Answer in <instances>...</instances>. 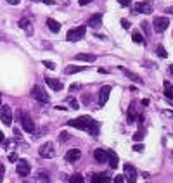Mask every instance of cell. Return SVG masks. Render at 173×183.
Returning a JSON list of instances; mask_svg holds the SVG:
<instances>
[{"label":"cell","mask_w":173,"mask_h":183,"mask_svg":"<svg viewBox=\"0 0 173 183\" xmlns=\"http://www.w3.org/2000/svg\"><path fill=\"white\" fill-rule=\"evenodd\" d=\"M68 126L78 128V130H85V131L90 133L92 137L99 135V123L95 121L92 116H80L76 119H71V121H68Z\"/></svg>","instance_id":"obj_1"},{"label":"cell","mask_w":173,"mask_h":183,"mask_svg":"<svg viewBox=\"0 0 173 183\" xmlns=\"http://www.w3.org/2000/svg\"><path fill=\"white\" fill-rule=\"evenodd\" d=\"M18 118H19L21 124H23V130H24L26 133H33V131H35V123H33V119H31L24 111H18Z\"/></svg>","instance_id":"obj_2"},{"label":"cell","mask_w":173,"mask_h":183,"mask_svg":"<svg viewBox=\"0 0 173 183\" xmlns=\"http://www.w3.org/2000/svg\"><path fill=\"white\" fill-rule=\"evenodd\" d=\"M85 33H87V28H85V26L71 28V30L68 31V35H66V40L68 41H80L83 36H85Z\"/></svg>","instance_id":"obj_3"},{"label":"cell","mask_w":173,"mask_h":183,"mask_svg":"<svg viewBox=\"0 0 173 183\" xmlns=\"http://www.w3.org/2000/svg\"><path fill=\"white\" fill-rule=\"evenodd\" d=\"M31 97H33L35 100H38L40 104H49V102H50V97L47 95V92L43 90L42 86H38V85H35V86H33Z\"/></svg>","instance_id":"obj_4"},{"label":"cell","mask_w":173,"mask_h":183,"mask_svg":"<svg viewBox=\"0 0 173 183\" xmlns=\"http://www.w3.org/2000/svg\"><path fill=\"white\" fill-rule=\"evenodd\" d=\"M16 173L19 174L21 178H26V176L31 173V164L28 163L26 159H18V164H16Z\"/></svg>","instance_id":"obj_5"},{"label":"cell","mask_w":173,"mask_h":183,"mask_svg":"<svg viewBox=\"0 0 173 183\" xmlns=\"http://www.w3.org/2000/svg\"><path fill=\"white\" fill-rule=\"evenodd\" d=\"M133 10H135L137 14H151V12L154 10L153 2H149V0H144V2H137V4L133 5Z\"/></svg>","instance_id":"obj_6"},{"label":"cell","mask_w":173,"mask_h":183,"mask_svg":"<svg viewBox=\"0 0 173 183\" xmlns=\"http://www.w3.org/2000/svg\"><path fill=\"white\" fill-rule=\"evenodd\" d=\"M38 154H40L43 159H52V157L55 155V147H54V143L52 142L43 143L40 147V150H38Z\"/></svg>","instance_id":"obj_7"},{"label":"cell","mask_w":173,"mask_h":183,"mask_svg":"<svg viewBox=\"0 0 173 183\" xmlns=\"http://www.w3.org/2000/svg\"><path fill=\"white\" fill-rule=\"evenodd\" d=\"M0 119L5 126L12 124V109H10V105H0Z\"/></svg>","instance_id":"obj_8"},{"label":"cell","mask_w":173,"mask_h":183,"mask_svg":"<svg viewBox=\"0 0 173 183\" xmlns=\"http://www.w3.org/2000/svg\"><path fill=\"white\" fill-rule=\"evenodd\" d=\"M123 178H126L128 183L137 182V169L133 168L132 164H125V168H123Z\"/></svg>","instance_id":"obj_9"},{"label":"cell","mask_w":173,"mask_h":183,"mask_svg":"<svg viewBox=\"0 0 173 183\" xmlns=\"http://www.w3.org/2000/svg\"><path fill=\"white\" fill-rule=\"evenodd\" d=\"M111 85H104L101 88V92H99V107H102V105H106V102H107V99H109V95H111Z\"/></svg>","instance_id":"obj_10"},{"label":"cell","mask_w":173,"mask_h":183,"mask_svg":"<svg viewBox=\"0 0 173 183\" xmlns=\"http://www.w3.org/2000/svg\"><path fill=\"white\" fill-rule=\"evenodd\" d=\"M153 24H154V30L158 31V33H163V31L170 26V21H168V17H163V16H161V17H156Z\"/></svg>","instance_id":"obj_11"},{"label":"cell","mask_w":173,"mask_h":183,"mask_svg":"<svg viewBox=\"0 0 173 183\" xmlns=\"http://www.w3.org/2000/svg\"><path fill=\"white\" fill-rule=\"evenodd\" d=\"M82 157V150H78V149H69L66 155H64V159L68 161V163H76L78 159Z\"/></svg>","instance_id":"obj_12"},{"label":"cell","mask_w":173,"mask_h":183,"mask_svg":"<svg viewBox=\"0 0 173 183\" xmlns=\"http://www.w3.org/2000/svg\"><path fill=\"white\" fill-rule=\"evenodd\" d=\"M93 159L97 161V163H107V152L106 150H102V149H95L93 150Z\"/></svg>","instance_id":"obj_13"},{"label":"cell","mask_w":173,"mask_h":183,"mask_svg":"<svg viewBox=\"0 0 173 183\" xmlns=\"http://www.w3.org/2000/svg\"><path fill=\"white\" fill-rule=\"evenodd\" d=\"M74 59L76 61H83V62H95L97 61V55H93V54H76Z\"/></svg>","instance_id":"obj_14"},{"label":"cell","mask_w":173,"mask_h":183,"mask_svg":"<svg viewBox=\"0 0 173 183\" xmlns=\"http://www.w3.org/2000/svg\"><path fill=\"white\" fill-rule=\"evenodd\" d=\"M102 24V14H93L90 16V19H88V26L90 28H99Z\"/></svg>","instance_id":"obj_15"},{"label":"cell","mask_w":173,"mask_h":183,"mask_svg":"<svg viewBox=\"0 0 173 183\" xmlns=\"http://www.w3.org/2000/svg\"><path fill=\"white\" fill-rule=\"evenodd\" d=\"M107 163L111 166V169H116L118 168V155L114 150H107Z\"/></svg>","instance_id":"obj_16"},{"label":"cell","mask_w":173,"mask_h":183,"mask_svg":"<svg viewBox=\"0 0 173 183\" xmlns=\"http://www.w3.org/2000/svg\"><path fill=\"white\" fill-rule=\"evenodd\" d=\"M45 83L50 86L52 90H62V83L59 80H54V78H49V76H45Z\"/></svg>","instance_id":"obj_17"},{"label":"cell","mask_w":173,"mask_h":183,"mask_svg":"<svg viewBox=\"0 0 173 183\" xmlns=\"http://www.w3.org/2000/svg\"><path fill=\"white\" fill-rule=\"evenodd\" d=\"M19 28H23V30L26 31V35H28V36L33 35V26H31V23L28 19H21L19 21Z\"/></svg>","instance_id":"obj_18"},{"label":"cell","mask_w":173,"mask_h":183,"mask_svg":"<svg viewBox=\"0 0 173 183\" xmlns=\"http://www.w3.org/2000/svg\"><path fill=\"white\" fill-rule=\"evenodd\" d=\"M47 26H49V30H50L52 33H59V30H61V23H57V21L52 19V17L47 19Z\"/></svg>","instance_id":"obj_19"},{"label":"cell","mask_w":173,"mask_h":183,"mask_svg":"<svg viewBox=\"0 0 173 183\" xmlns=\"http://www.w3.org/2000/svg\"><path fill=\"white\" fill-rule=\"evenodd\" d=\"M87 69V66H68L66 69H64V73L66 74H74V73H82Z\"/></svg>","instance_id":"obj_20"},{"label":"cell","mask_w":173,"mask_h":183,"mask_svg":"<svg viewBox=\"0 0 173 183\" xmlns=\"http://www.w3.org/2000/svg\"><path fill=\"white\" fill-rule=\"evenodd\" d=\"M120 71H123L125 73V74H126V76H128V78H130V80H132V81H135V83H139V85H142V80H140V78H139V76H137V74H135V73H132V71H128V69H125V68H120Z\"/></svg>","instance_id":"obj_21"},{"label":"cell","mask_w":173,"mask_h":183,"mask_svg":"<svg viewBox=\"0 0 173 183\" xmlns=\"http://www.w3.org/2000/svg\"><path fill=\"white\" fill-rule=\"evenodd\" d=\"M135 102H132L130 104V107H128V123H133L135 119H137V112H135Z\"/></svg>","instance_id":"obj_22"},{"label":"cell","mask_w":173,"mask_h":183,"mask_svg":"<svg viewBox=\"0 0 173 183\" xmlns=\"http://www.w3.org/2000/svg\"><path fill=\"white\" fill-rule=\"evenodd\" d=\"M164 97H168V99H172L173 100V85L170 81H164Z\"/></svg>","instance_id":"obj_23"},{"label":"cell","mask_w":173,"mask_h":183,"mask_svg":"<svg viewBox=\"0 0 173 183\" xmlns=\"http://www.w3.org/2000/svg\"><path fill=\"white\" fill-rule=\"evenodd\" d=\"M69 183H85V180H83V176L80 173H74L71 178H69Z\"/></svg>","instance_id":"obj_24"},{"label":"cell","mask_w":173,"mask_h":183,"mask_svg":"<svg viewBox=\"0 0 173 183\" xmlns=\"http://www.w3.org/2000/svg\"><path fill=\"white\" fill-rule=\"evenodd\" d=\"M132 40L135 43H144V36L140 35V31H133L132 33Z\"/></svg>","instance_id":"obj_25"},{"label":"cell","mask_w":173,"mask_h":183,"mask_svg":"<svg viewBox=\"0 0 173 183\" xmlns=\"http://www.w3.org/2000/svg\"><path fill=\"white\" fill-rule=\"evenodd\" d=\"M156 52H158V55H159V57H163V59H166V55H168V52H166V49H164L163 45H158Z\"/></svg>","instance_id":"obj_26"},{"label":"cell","mask_w":173,"mask_h":183,"mask_svg":"<svg viewBox=\"0 0 173 183\" xmlns=\"http://www.w3.org/2000/svg\"><path fill=\"white\" fill-rule=\"evenodd\" d=\"M90 183H102V173H93L92 174Z\"/></svg>","instance_id":"obj_27"},{"label":"cell","mask_w":173,"mask_h":183,"mask_svg":"<svg viewBox=\"0 0 173 183\" xmlns=\"http://www.w3.org/2000/svg\"><path fill=\"white\" fill-rule=\"evenodd\" d=\"M38 182H42V183H50V178L47 176V173H40V174H38Z\"/></svg>","instance_id":"obj_28"},{"label":"cell","mask_w":173,"mask_h":183,"mask_svg":"<svg viewBox=\"0 0 173 183\" xmlns=\"http://www.w3.org/2000/svg\"><path fill=\"white\" fill-rule=\"evenodd\" d=\"M68 104H69V105H71V109H74V111H76V109H78V107H80V105H78V102L74 100V99H73V97H69V99H68Z\"/></svg>","instance_id":"obj_29"},{"label":"cell","mask_w":173,"mask_h":183,"mask_svg":"<svg viewBox=\"0 0 173 183\" xmlns=\"http://www.w3.org/2000/svg\"><path fill=\"white\" fill-rule=\"evenodd\" d=\"M42 64H43L45 68H49V69H55V64L52 61H42Z\"/></svg>","instance_id":"obj_30"},{"label":"cell","mask_w":173,"mask_h":183,"mask_svg":"<svg viewBox=\"0 0 173 183\" xmlns=\"http://www.w3.org/2000/svg\"><path fill=\"white\" fill-rule=\"evenodd\" d=\"M133 150H135V152H142L144 150V143H135V145H133Z\"/></svg>","instance_id":"obj_31"},{"label":"cell","mask_w":173,"mask_h":183,"mask_svg":"<svg viewBox=\"0 0 173 183\" xmlns=\"http://www.w3.org/2000/svg\"><path fill=\"white\" fill-rule=\"evenodd\" d=\"M142 138H144V133L142 131H137L135 135H133V140H135V142H139V140H142Z\"/></svg>","instance_id":"obj_32"},{"label":"cell","mask_w":173,"mask_h":183,"mask_svg":"<svg viewBox=\"0 0 173 183\" xmlns=\"http://www.w3.org/2000/svg\"><path fill=\"white\" fill-rule=\"evenodd\" d=\"M68 137H69V133H68V131H61V135H59V140H61V142H64V140H68Z\"/></svg>","instance_id":"obj_33"},{"label":"cell","mask_w":173,"mask_h":183,"mask_svg":"<svg viewBox=\"0 0 173 183\" xmlns=\"http://www.w3.org/2000/svg\"><path fill=\"white\" fill-rule=\"evenodd\" d=\"M9 161H10V163H16V161H18V154H16V152H10L9 154Z\"/></svg>","instance_id":"obj_34"},{"label":"cell","mask_w":173,"mask_h":183,"mask_svg":"<svg viewBox=\"0 0 173 183\" xmlns=\"http://www.w3.org/2000/svg\"><path fill=\"white\" fill-rule=\"evenodd\" d=\"M111 182V176L107 173H102V183H109Z\"/></svg>","instance_id":"obj_35"},{"label":"cell","mask_w":173,"mask_h":183,"mask_svg":"<svg viewBox=\"0 0 173 183\" xmlns=\"http://www.w3.org/2000/svg\"><path fill=\"white\" fill-rule=\"evenodd\" d=\"M80 88H82V85H80V83H73L71 86H69V90H71V92H74V90H80Z\"/></svg>","instance_id":"obj_36"},{"label":"cell","mask_w":173,"mask_h":183,"mask_svg":"<svg viewBox=\"0 0 173 183\" xmlns=\"http://www.w3.org/2000/svg\"><path fill=\"white\" fill-rule=\"evenodd\" d=\"M121 26L125 28V30H128V28H130V21H128V19H121Z\"/></svg>","instance_id":"obj_37"},{"label":"cell","mask_w":173,"mask_h":183,"mask_svg":"<svg viewBox=\"0 0 173 183\" xmlns=\"http://www.w3.org/2000/svg\"><path fill=\"white\" fill-rule=\"evenodd\" d=\"M4 173H5V168H4V164H0V183L4 182Z\"/></svg>","instance_id":"obj_38"},{"label":"cell","mask_w":173,"mask_h":183,"mask_svg":"<svg viewBox=\"0 0 173 183\" xmlns=\"http://www.w3.org/2000/svg\"><path fill=\"white\" fill-rule=\"evenodd\" d=\"M123 180H125V178H123V174H118V176L114 178V183H123Z\"/></svg>","instance_id":"obj_39"},{"label":"cell","mask_w":173,"mask_h":183,"mask_svg":"<svg viewBox=\"0 0 173 183\" xmlns=\"http://www.w3.org/2000/svg\"><path fill=\"white\" fill-rule=\"evenodd\" d=\"M118 2H120L121 5H130V2H132V0H118Z\"/></svg>","instance_id":"obj_40"},{"label":"cell","mask_w":173,"mask_h":183,"mask_svg":"<svg viewBox=\"0 0 173 183\" xmlns=\"http://www.w3.org/2000/svg\"><path fill=\"white\" fill-rule=\"evenodd\" d=\"M92 0H78V4H80V5H87V4H90Z\"/></svg>","instance_id":"obj_41"},{"label":"cell","mask_w":173,"mask_h":183,"mask_svg":"<svg viewBox=\"0 0 173 183\" xmlns=\"http://www.w3.org/2000/svg\"><path fill=\"white\" fill-rule=\"evenodd\" d=\"M7 2H9L10 5H16V4H19L21 0H7Z\"/></svg>","instance_id":"obj_42"},{"label":"cell","mask_w":173,"mask_h":183,"mask_svg":"<svg viewBox=\"0 0 173 183\" xmlns=\"http://www.w3.org/2000/svg\"><path fill=\"white\" fill-rule=\"evenodd\" d=\"M2 142H4V133L0 131V143H2Z\"/></svg>","instance_id":"obj_43"},{"label":"cell","mask_w":173,"mask_h":183,"mask_svg":"<svg viewBox=\"0 0 173 183\" xmlns=\"http://www.w3.org/2000/svg\"><path fill=\"white\" fill-rule=\"evenodd\" d=\"M168 12H170V14H173V7H170V9H168Z\"/></svg>","instance_id":"obj_44"},{"label":"cell","mask_w":173,"mask_h":183,"mask_svg":"<svg viewBox=\"0 0 173 183\" xmlns=\"http://www.w3.org/2000/svg\"><path fill=\"white\" fill-rule=\"evenodd\" d=\"M0 105H2V93H0Z\"/></svg>","instance_id":"obj_45"},{"label":"cell","mask_w":173,"mask_h":183,"mask_svg":"<svg viewBox=\"0 0 173 183\" xmlns=\"http://www.w3.org/2000/svg\"><path fill=\"white\" fill-rule=\"evenodd\" d=\"M170 71H172V73H173V66H172V68H170Z\"/></svg>","instance_id":"obj_46"},{"label":"cell","mask_w":173,"mask_h":183,"mask_svg":"<svg viewBox=\"0 0 173 183\" xmlns=\"http://www.w3.org/2000/svg\"><path fill=\"white\" fill-rule=\"evenodd\" d=\"M33 2H42V0H33Z\"/></svg>","instance_id":"obj_47"}]
</instances>
